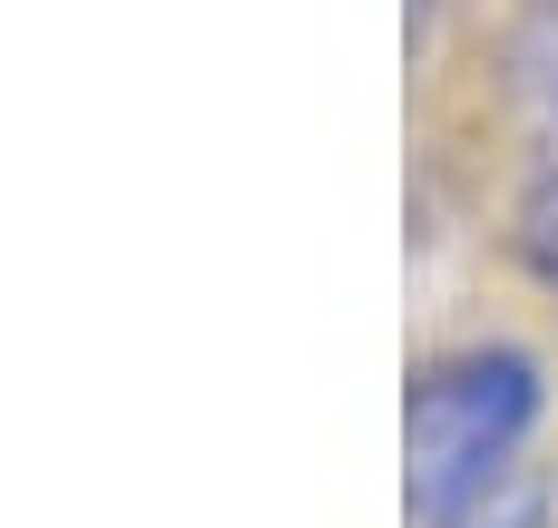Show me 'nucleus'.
Masks as SVG:
<instances>
[{
    "mask_svg": "<svg viewBox=\"0 0 558 528\" xmlns=\"http://www.w3.org/2000/svg\"><path fill=\"white\" fill-rule=\"evenodd\" d=\"M539 402H549V382H539V363L520 343L432 353L412 372V402H402V500H412V528H451L500 480H520Z\"/></svg>",
    "mask_w": 558,
    "mask_h": 528,
    "instance_id": "obj_1",
    "label": "nucleus"
},
{
    "mask_svg": "<svg viewBox=\"0 0 558 528\" xmlns=\"http://www.w3.org/2000/svg\"><path fill=\"white\" fill-rule=\"evenodd\" d=\"M500 69H510V98L558 118V0H520L510 29H500Z\"/></svg>",
    "mask_w": 558,
    "mask_h": 528,
    "instance_id": "obj_2",
    "label": "nucleus"
},
{
    "mask_svg": "<svg viewBox=\"0 0 558 528\" xmlns=\"http://www.w3.org/2000/svg\"><path fill=\"white\" fill-rule=\"evenodd\" d=\"M520 245H530V265L549 274V294H558V137L539 147V167L520 186Z\"/></svg>",
    "mask_w": 558,
    "mask_h": 528,
    "instance_id": "obj_3",
    "label": "nucleus"
},
{
    "mask_svg": "<svg viewBox=\"0 0 558 528\" xmlns=\"http://www.w3.org/2000/svg\"><path fill=\"white\" fill-rule=\"evenodd\" d=\"M539 519H549V509H539V480L520 470V480H500V490H490L481 509H461L451 528H539Z\"/></svg>",
    "mask_w": 558,
    "mask_h": 528,
    "instance_id": "obj_4",
    "label": "nucleus"
}]
</instances>
